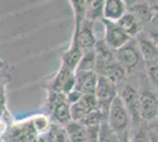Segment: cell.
Listing matches in <instances>:
<instances>
[{
  "label": "cell",
  "mask_w": 158,
  "mask_h": 142,
  "mask_svg": "<svg viewBox=\"0 0 158 142\" xmlns=\"http://www.w3.org/2000/svg\"><path fill=\"white\" fill-rule=\"evenodd\" d=\"M94 96H96L97 102H98V109L107 118V113H109L112 101L118 96L117 85L113 84L109 80H106L105 77L98 76V82H97V88H96Z\"/></svg>",
  "instance_id": "3"
},
{
  "label": "cell",
  "mask_w": 158,
  "mask_h": 142,
  "mask_svg": "<svg viewBox=\"0 0 158 142\" xmlns=\"http://www.w3.org/2000/svg\"><path fill=\"white\" fill-rule=\"evenodd\" d=\"M114 59L125 69L126 74L133 71L140 64V62L143 61L139 52L137 41L131 39L126 45L117 50L114 52Z\"/></svg>",
  "instance_id": "2"
},
{
  "label": "cell",
  "mask_w": 158,
  "mask_h": 142,
  "mask_svg": "<svg viewBox=\"0 0 158 142\" xmlns=\"http://www.w3.org/2000/svg\"><path fill=\"white\" fill-rule=\"evenodd\" d=\"M127 12L133 14L140 21V24L143 26L151 23L152 19H153V15H155V13L152 12L150 6H149L148 1H136V2H133V5L127 10Z\"/></svg>",
  "instance_id": "15"
},
{
  "label": "cell",
  "mask_w": 158,
  "mask_h": 142,
  "mask_svg": "<svg viewBox=\"0 0 158 142\" xmlns=\"http://www.w3.org/2000/svg\"><path fill=\"white\" fill-rule=\"evenodd\" d=\"M27 142H46V140H45L44 137H41V136L35 135V136H33V137H31Z\"/></svg>",
  "instance_id": "32"
},
{
  "label": "cell",
  "mask_w": 158,
  "mask_h": 142,
  "mask_svg": "<svg viewBox=\"0 0 158 142\" xmlns=\"http://www.w3.org/2000/svg\"><path fill=\"white\" fill-rule=\"evenodd\" d=\"M66 135L70 142H86L87 141V133L86 128L77 121H71L67 126L64 127Z\"/></svg>",
  "instance_id": "17"
},
{
  "label": "cell",
  "mask_w": 158,
  "mask_h": 142,
  "mask_svg": "<svg viewBox=\"0 0 158 142\" xmlns=\"http://www.w3.org/2000/svg\"><path fill=\"white\" fill-rule=\"evenodd\" d=\"M122 98L123 104L126 108L130 118L135 127H138L142 124V118H140V101H139V91L137 88H135L131 84H125L122 93L119 95Z\"/></svg>",
  "instance_id": "4"
},
{
  "label": "cell",
  "mask_w": 158,
  "mask_h": 142,
  "mask_svg": "<svg viewBox=\"0 0 158 142\" xmlns=\"http://www.w3.org/2000/svg\"><path fill=\"white\" fill-rule=\"evenodd\" d=\"M157 120H158V118H157Z\"/></svg>",
  "instance_id": "39"
},
{
  "label": "cell",
  "mask_w": 158,
  "mask_h": 142,
  "mask_svg": "<svg viewBox=\"0 0 158 142\" xmlns=\"http://www.w3.org/2000/svg\"><path fill=\"white\" fill-rule=\"evenodd\" d=\"M51 114H52V117L54 118V121L57 122L58 124H60V126H63V127L67 126L70 122L72 121L71 107L67 103V101L63 102V103L58 104L56 108H53Z\"/></svg>",
  "instance_id": "19"
},
{
  "label": "cell",
  "mask_w": 158,
  "mask_h": 142,
  "mask_svg": "<svg viewBox=\"0 0 158 142\" xmlns=\"http://www.w3.org/2000/svg\"><path fill=\"white\" fill-rule=\"evenodd\" d=\"M140 101V118L145 122H153L158 118V100L156 94L150 90L139 93Z\"/></svg>",
  "instance_id": "7"
},
{
  "label": "cell",
  "mask_w": 158,
  "mask_h": 142,
  "mask_svg": "<svg viewBox=\"0 0 158 142\" xmlns=\"http://www.w3.org/2000/svg\"><path fill=\"white\" fill-rule=\"evenodd\" d=\"M7 129V124H6V122L4 121L1 117H0V134H2L5 130Z\"/></svg>",
  "instance_id": "34"
},
{
  "label": "cell",
  "mask_w": 158,
  "mask_h": 142,
  "mask_svg": "<svg viewBox=\"0 0 158 142\" xmlns=\"http://www.w3.org/2000/svg\"><path fill=\"white\" fill-rule=\"evenodd\" d=\"M106 121V116L99 110V109H94L92 111H90L89 114H86L80 123L85 127V128H90V127H99L103 122Z\"/></svg>",
  "instance_id": "22"
},
{
  "label": "cell",
  "mask_w": 158,
  "mask_h": 142,
  "mask_svg": "<svg viewBox=\"0 0 158 142\" xmlns=\"http://www.w3.org/2000/svg\"><path fill=\"white\" fill-rule=\"evenodd\" d=\"M106 122L110 126V128L118 136L123 135L124 133L129 130L131 118H130V115L123 104L122 98L119 97V95L112 101L109 113H107Z\"/></svg>",
  "instance_id": "1"
},
{
  "label": "cell",
  "mask_w": 158,
  "mask_h": 142,
  "mask_svg": "<svg viewBox=\"0 0 158 142\" xmlns=\"http://www.w3.org/2000/svg\"><path fill=\"white\" fill-rule=\"evenodd\" d=\"M149 6L151 8V11L155 14H158V0H153V1H148Z\"/></svg>",
  "instance_id": "30"
},
{
  "label": "cell",
  "mask_w": 158,
  "mask_h": 142,
  "mask_svg": "<svg viewBox=\"0 0 158 142\" xmlns=\"http://www.w3.org/2000/svg\"><path fill=\"white\" fill-rule=\"evenodd\" d=\"M98 142H119V136L110 128L107 122H103L99 127Z\"/></svg>",
  "instance_id": "25"
},
{
  "label": "cell",
  "mask_w": 158,
  "mask_h": 142,
  "mask_svg": "<svg viewBox=\"0 0 158 142\" xmlns=\"http://www.w3.org/2000/svg\"><path fill=\"white\" fill-rule=\"evenodd\" d=\"M99 76L105 77L106 80H109V81L112 82L113 84L117 85V83L122 82L125 78L126 71H125V69L123 68L119 63H117L116 61H113L103 70V72L99 75Z\"/></svg>",
  "instance_id": "18"
},
{
  "label": "cell",
  "mask_w": 158,
  "mask_h": 142,
  "mask_svg": "<svg viewBox=\"0 0 158 142\" xmlns=\"http://www.w3.org/2000/svg\"><path fill=\"white\" fill-rule=\"evenodd\" d=\"M119 142H132L131 137H130V131L127 130L126 133H124L123 135L119 136Z\"/></svg>",
  "instance_id": "31"
},
{
  "label": "cell",
  "mask_w": 158,
  "mask_h": 142,
  "mask_svg": "<svg viewBox=\"0 0 158 142\" xmlns=\"http://www.w3.org/2000/svg\"><path fill=\"white\" fill-rule=\"evenodd\" d=\"M70 107H71L72 121L80 122L86 114H89L94 109H98V102L94 95H83L81 98L77 103H74Z\"/></svg>",
  "instance_id": "9"
},
{
  "label": "cell",
  "mask_w": 158,
  "mask_h": 142,
  "mask_svg": "<svg viewBox=\"0 0 158 142\" xmlns=\"http://www.w3.org/2000/svg\"><path fill=\"white\" fill-rule=\"evenodd\" d=\"M31 126H32V129L33 131L35 133V135H39V136L48 133V130L51 128L50 120L44 114H39V115L33 116L32 120H31Z\"/></svg>",
  "instance_id": "21"
},
{
  "label": "cell",
  "mask_w": 158,
  "mask_h": 142,
  "mask_svg": "<svg viewBox=\"0 0 158 142\" xmlns=\"http://www.w3.org/2000/svg\"><path fill=\"white\" fill-rule=\"evenodd\" d=\"M83 54H84V52L80 50V47L78 46V44L74 41H72L70 47H69L65 52L63 54V56H61V65L76 72L79 63L81 61Z\"/></svg>",
  "instance_id": "13"
},
{
  "label": "cell",
  "mask_w": 158,
  "mask_h": 142,
  "mask_svg": "<svg viewBox=\"0 0 158 142\" xmlns=\"http://www.w3.org/2000/svg\"><path fill=\"white\" fill-rule=\"evenodd\" d=\"M0 103H5V88L0 83Z\"/></svg>",
  "instance_id": "33"
},
{
  "label": "cell",
  "mask_w": 158,
  "mask_h": 142,
  "mask_svg": "<svg viewBox=\"0 0 158 142\" xmlns=\"http://www.w3.org/2000/svg\"><path fill=\"white\" fill-rule=\"evenodd\" d=\"M150 136H151V142H158V134H157V131H153V130H151V133H150Z\"/></svg>",
  "instance_id": "35"
},
{
  "label": "cell",
  "mask_w": 158,
  "mask_h": 142,
  "mask_svg": "<svg viewBox=\"0 0 158 142\" xmlns=\"http://www.w3.org/2000/svg\"><path fill=\"white\" fill-rule=\"evenodd\" d=\"M94 64H96V56L94 50L84 52L81 61L79 63L76 72H84V71H94Z\"/></svg>",
  "instance_id": "24"
},
{
  "label": "cell",
  "mask_w": 158,
  "mask_h": 142,
  "mask_svg": "<svg viewBox=\"0 0 158 142\" xmlns=\"http://www.w3.org/2000/svg\"><path fill=\"white\" fill-rule=\"evenodd\" d=\"M148 76L150 82L158 88V62L150 64V67L148 68Z\"/></svg>",
  "instance_id": "28"
},
{
  "label": "cell",
  "mask_w": 158,
  "mask_h": 142,
  "mask_svg": "<svg viewBox=\"0 0 158 142\" xmlns=\"http://www.w3.org/2000/svg\"><path fill=\"white\" fill-rule=\"evenodd\" d=\"M71 4H72L73 11H74V17H76V28H74V31H78L81 23L85 20L87 0H72Z\"/></svg>",
  "instance_id": "23"
},
{
  "label": "cell",
  "mask_w": 158,
  "mask_h": 142,
  "mask_svg": "<svg viewBox=\"0 0 158 142\" xmlns=\"http://www.w3.org/2000/svg\"><path fill=\"white\" fill-rule=\"evenodd\" d=\"M137 44H138L139 52H140L143 61L146 63H151V64L158 62V49L150 38L142 37L137 41Z\"/></svg>",
  "instance_id": "16"
},
{
  "label": "cell",
  "mask_w": 158,
  "mask_h": 142,
  "mask_svg": "<svg viewBox=\"0 0 158 142\" xmlns=\"http://www.w3.org/2000/svg\"><path fill=\"white\" fill-rule=\"evenodd\" d=\"M103 26H104V37L103 41L105 44L111 49L112 51H117L120 47L126 45L132 38L118 26L117 23L109 21L105 19H102Z\"/></svg>",
  "instance_id": "5"
},
{
  "label": "cell",
  "mask_w": 158,
  "mask_h": 142,
  "mask_svg": "<svg viewBox=\"0 0 158 142\" xmlns=\"http://www.w3.org/2000/svg\"><path fill=\"white\" fill-rule=\"evenodd\" d=\"M151 130L145 124H139L136 127L135 130L130 134L132 142H151V136H150Z\"/></svg>",
  "instance_id": "26"
},
{
  "label": "cell",
  "mask_w": 158,
  "mask_h": 142,
  "mask_svg": "<svg viewBox=\"0 0 158 142\" xmlns=\"http://www.w3.org/2000/svg\"><path fill=\"white\" fill-rule=\"evenodd\" d=\"M98 82V75L96 71L76 72V85L74 90L83 95H94Z\"/></svg>",
  "instance_id": "11"
},
{
  "label": "cell",
  "mask_w": 158,
  "mask_h": 142,
  "mask_svg": "<svg viewBox=\"0 0 158 142\" xmlns=\"http://www.w3.org/2000/svg\"><path fill=\"white\" fill-rule=\"evenodd\" d=\"M150 39H151V41L158 49V28L157 30H152V31H150Z\"/></svg>",
  "instance_id": "29"
},
{
  "label": "cell",
  "mask_w": 158,
  "mask_h": 142,
  "mask_svg": "<svg viewBox=\"0 0 158 142\" xmlns=\"http://www.w3.org/2000/svg\"><path fill=\"white\" fill-rule=\"evenodd\" d=\"M48 135L51 136L50 140L51 142H70L66 135L65 128L61 127H57V128H50L48 130Z\"/></svg>",
  "instance_id": "27"
},
{
  "label": "cell",
  "mask_w": 158,
  "mask_h": 142,
  "mask_svg": "<svg viewBox=\"0 0 158 142\" xmlns=\"http://www.w3.org/2000/svg\"><path fill=\"white\" fill-rule=\"evenodd\" d=\"M117 24H118V26L120 27L129 37H131L132 39H133L135 37L139 36V33H140L142 30H143V25L140 24V21H139L133 14L130 13V12H127V11H126V13L117 21Z\"/></svg>",
  "instance_id": "14"
},
{
  "label": "cell",
  "mask_w": 158,
  "mask_h": 142,
  "mask_svg": "<svg viewBox=\"0 0 158 142\" xmlns=\"http://www.w3.org/2000/svg\"><path fill=\"white\" fill-rule=\"evenodd\" d=\"M94 56H96V64H94V71L97 75H100L103 70L112 63L114 59V52L105 44L103 39H98L94 46Z\"/></svg>",
  "instance_id": "10"
},
{
  "label": "cell",
  "mask_w": 158,
  "mask_h": 142,
  "mask_svg": "<svg viewBox=\"0 0 158 142\" xmlns=\"http://www.w3.org/2000/svg\"><path fill=\"white\" fill-rule=\"evenodd\" d=\"M151 23H153V24L158 27V14H155V15H153V19H152Z\"/></svg>",
  "instance_id": "36"
},
{
  "label": "cell",
  "mask_w": 158,
  "mask_h": 142,
  "mask_svg": "<svg viewBox=\"0 0 158 142\" xmlns=\"http://www.w3.org/2000/svg\"><path fill=\"white\" fill-rule=\"evenodd\" d=\"M103 7L104 1L100 0H87V7H86L85 19L92 23L98 21L99 19H103Z\"/></svg>",
  "instance_id": "20"
},
{
  "label": "cell",
  "mask_w": 158,
  "mask_h": 142,
  "mask_svg": "<svg viewBox=\"0 0 158 142\" xmlns=\"http://www.w3.org/2000/svg\"><path fill=\"white\" fill-rule=\"evenodd\" d=\"M74 85H76V72L61 65L52 82L51 90L67 95L74 89Z\"/></svg>",
  "instance_id": "8"
},
{
  "label": "cell",
  "mask_w": 158,
  "mask_h": 142,
  "mask_svg": "<svg viewBox=\"0 0 158 142\" xmlns=\"http://www.w3.org/2000/svg\"><path fill=\"white\" fill-rule=\"evenodd\" d=\"M72 41L78 44L83 52L94 50L97 43V37L94 34V23L85 19L81 23L78 31H74Z\"/></svg>",
  "instance_id": "6"
},
{
  "label": "cell",
  "mask_w": 158,
  "mask_h": 142,
  "mask_svg": "<svg viewBox=\"0 0 158 142\" xmlns=\"http://www.w3.org/2000/svg\"><path fill=\"white\" fill-rule=\"evenodd\" d=\"M157 134H158V131H157Z\"/></svg>",
  "instance_id": "38"
},
{
  "label": "cell",
  "mask_w": 158,
  "mask_h": 142,
  "mask_svg": "<svg viewBox=\"0 0 158 142\" xmlns=\"http://www.w3.org/2000/svg\"><path fill=\"white\" fill-rule=\"evenodd\" d=\"M126 2L122 0H105L103 7V19L109 21H117L126 13Z\"/></svg>",
  "instance_id": "12"
},
{
  "label": "cell",
  "mask_w": 158,
  "mask_h": 142,
  "mask_svg": "<svg viewBox=\"0 0 158 142\" xmlns=\"http://www.w3.org/2000/svg\"><path fill=\"white\" fill-rule=\"evenodd\" d=\"M156 96H157V100H158V93H157V95H156Z\"/></svg>",
  "instance_id": "37"
}]
</instances>
